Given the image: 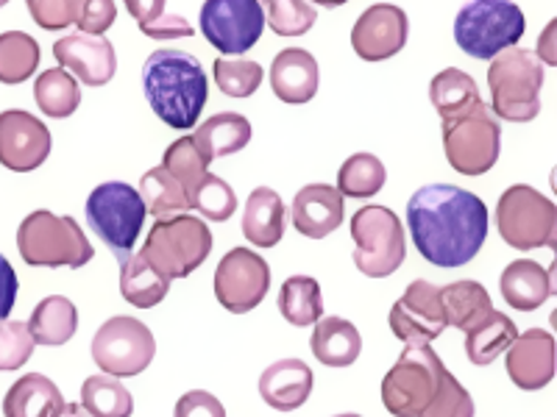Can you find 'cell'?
Listing matches in <instances>:
<instances>
[{"mask_svg": "<svg viewBox=\"0 0 557 417\" xmlns=\"http://www.w3.org/2000/svg\"><path fill=\"white\" fill-rule=\"evenodd\" d=\"M34 345L59 348L67 345L78 331V309L76 304L64 295H51L39 301L32 312V320L26 323Z\"/></svg>", "mask_w": 557, "mask_h": 417, "instance_id": "obj_27", "label": "cell"}, {"mask_svg": "<svg viewBox=\"0 0 557 417\" xmlns=\"http://www.w3.org/2000/svg\"><path fill=\"white\" fill-rule=\"evenodd\" d=\"M209 165H212V162H209V159L198 151L193 134L190 137L176 139V142H173V146L165 151V159H162V167H165V170L171 173L178 184H182L184 195H187V203L193 201V195L198 192V187L207 181Z\"/></svg>", "mask_w": 557, "mask_h": 417, "instance_id": "obj_37", "label": "cell"}, {"mask_svg": "<svg viewBox=\"0 0 557 417\" xmlns=\"http://www.w3.org/2000/svg\"><path fill=\"white\" fill-rule=\"evenodd\" d=\"M126 9L139 23V31L151 39H178L193 37L196 28L178 14H168V7L162 0H126Z\"/></svg>", "mask_w": 557, "mask_h": 417, "instance_id": "obj_40", "label": "cell"}, {"mask_svg": "<svg viewBox=\"0 0 557 417\" xmlns=\"http://www.w3.org/2000/svg\"><path fill=\"white\" fill-rule=\"evenodd\" d=\"M17 251L32 267H78L89 265L96 248L89 245L84 228L73 217H59L53 212H32L17 228Z\"/></svg>", "mask_w": 557, "mask_h": 417, "instance_id": "obj_3", "label": "cell"}, {"mask_svg": "<svg viewBox=\"0 0 557 417\" xmlns=\"http://www.w3.org/2000/svg\"><path fill=\"white\" fill-rule=\"evenodd\" d=\"M39 67V45L26 31L0 34V84H23Z\"/></svg>", "mask_w": 557, "mask_h": 417, "instance_id": "obj_38", "label": "cell"}, {"mask_svg": "<svg viewBox=\"0 0 557 417\" xmlns=\"http://www.w3.org/2000/svg\"><path fill=\"white\" fill-rule=\"evenodd\" d=\"M430 98L435 112L441 114V121L446 117H455V114L469 112V109L480 106V89H476V81L469 76V73H462L457 67H446L441 70L430 84Z\"/></svg>", "mask_w": 557, "mask_h": 417, "instance_id": "obj_32", "label": "cell"}, {"mask_svg": "<svg viewBox=\"0 0 557 417\" xmlns=\"http://www.w3.org/2000/svg\"><path fill=\"white\" fill-rule=\"evenodd\" d=\"M516 337H519L516 323L507 315H502V312L494 309L474 331L466 334V356H469L471 365L485 367L494 359H499L507 348L513 345Z\"/></svg>", "mask_w": 557, "mask_h": 417, "instance_id": "obj_31", "label": "cell"}, {"mask_svg": "<svg viewBox=\"0 0 557 417\" xmlns=\"http://www.w3.org/2000/svg\"><path fill=\"white\" fill-rule=\"evenodd\" d=\"M387 170L374 153H355L348 156L337 173V187L343 198H374L385 187Z\"/></svg>", "mask_w": 557, "mask_h": 417, "instance_id": "obj_35", "label": "cell"}, {"mask_svg": "<svg viewBox=\"0 0 557 417\" xmlns=\"http://www.w3.org/2000/svg\"><path fill=\"white\" fill-rule=\"evenodd\" d=\"M139 198L146 203V212H151L157 220L171 215H184L190 203H187V195H184L182 184L165 170V167H151V170L143 176L139 181Z\"/></svg>", "mask_w": 557, "mask_h": 417, "instance_id": "obj_36", "label": "cell"}, {"mask_svg": "<svg viewBox=\"0 0 557 417\" xmlns=\"http://www.w3.org/2000/svg\"><path fill=\"white\" fill-rule=\"evenodd\" d=\"M173 417H226V409L212 392L190 390L178 399Z\"/></svg>", "mask_w": 557, "mask_h": 417, "instance_id": "obj_47", "label": "cell"}, {"mask_svg": "<svg viewBox=\"0 0 557 417\" xmlns=\"http://www.w3.org/2000/svg\"><path fill=\"white\" fill-rule=\"evenodd\" d=\"M496 228L516 251L557 245V206L539 190L516 184L496 203Z\"/></svg>", "mask_w": 557, "mask_h": 417, "instance_id": "obj_10", "label": "cell"}, {"mask_svg": "<svg viewBox=\"0 0 557 417\" xmlns=\"http://www.w3.org/2000/svg\"><path fill=\"white\" fill-rule=\"evenodd\" d=\"M335 417H362V415H355V412H346V415H335Z\"/></svg>", "mask_w": 557, "mask_h": 417, "instance_id": "obj_52", "label": "cell"}, {"mask_svg": "<svg viewBox=\"0 0 557 417\" xmlns=\"http://www.w3.org/2000/svg\"><path fill=\"white\" fill-rule=\"evenodd\" d=\"M146 203L132 184L103 181L87 198V223L92 235L109 245V251L123 260L134 251L143 223H146Z\"/></svg>", "mask_w": 557, "mask_h": 417, "instance_id": "obj_7", "label": "cell"}, {"mask_svg": "<svg viewBox=\"0 0 557 417\" xmlns=\"http://www.w3.org/2000/svg\"><path fill=\"white\" fill-rule=\"evenodd\" d=\"M243 235L253 248H273L285 237V203L271 187H257L243 212Z\"/></svg>", "mask_w": 557, "mask_h": 417, "instance_id": "obj_24", "label": "cell"}, {"mask_svg": "<svg viewBox=\"0 0 557 417\" xmlns=\"http://www.w3.org/2000/svg\"><path fill=\"white\" fill-rule=\"evenodd\" d=\"M491 87V112L510 123H530L541 112V87H544V64L532 51L510 48L499 53L487 67Z\"/></svg>", "mask_w": 557, "mask_h": 417, "instance_id": "obj_4", "label": "cell"}, {"mask_svg": "<svg viewBox=\"0 0 557 417\" xmlns=\"http://www.w3.org/2000/svg\"><path fill=\"white\" fill-rule=\"evenodd\" d=\"M53 56L64 73H73L87 87H103L117 73V53L112 42L87 34H67L53 45Z\"/></svg>", "mask_w": 557, "mask_h": 417, "instance_id": "obj_18", "label": "cell"}, {"mask_svg": "<svg viewBox=\"0 0 557 417\" xmlns=\"http://www.w3.org/2000/svg\"><path fill=\"white\" fill-rule=\"evenodd\" d=\"M190 208H198L207 220L212 223H226L228 217L235 215L237 208V195L232 190V184L223 181L221 176H212L209 173L207 181L198 187V192L193 195Z\"/></svg>", "mask_w": 557, "mask_h": 417, "instance_id": "obj_42", "label": "cell"}, {"mask_svg": "<svg viewBox=\"0 0 557 417\" xmlns=\"http://www.w3.org/2000/svg\"><path fill=\"white\" fill-rule=\"evenodd\" d=\"M441 301H444L446 326L466 331V334L474 331L494 312L491 295L480 281H455V285L441 287Z\"/></svg>", "mask_w": 557, "mask_h": 417, "instance_id": "obj_29", "label": "cell"}, {"mask_svg": "<svg viewBox=\"0 0 557 417\" xmlns=\"http://www.w3.org/2000/svg\"><path fill=\"white\" fill-rule=\"evenodd\" d=\"M198 151L209 159V162H215V159L232 156V153L243 151V148L251 142V123L237 112H221L212 114L209 121L201 123L196 134Z\"/></svg>", "mask_w": 557, "mask_h": 417, "instance_id": "obj_28", "label": "cell"}, {"mask_svg": "<svg viewBox=\"0 0 557 417\" xmlns=\"http://www.w3.org/2000/svg\"><path fill=\"white\" fill-rule=\"evenodd\" d=\"M507 376L519 390H544L555 379V337L544 329H530L505 351Z\"/></svg>", "mask_w": 557, "mask_h": 417, "instance_id": "obj_19", "label": "cell"}, {"mask_svg": "<svg viewBox=\"0 0 557 417\" xmlns=\"http://www.w3.org/2000/svg\"><path fill=\"white\" fill-rule=\"evenodd\" d=\"M312 356L326 367L355 365L362 354V337L355 323L343 317H321L310 337Z\"/></svg>", "mask_w": 557, "mask_h": 417, "instance_id": "obj_25", "label": "cell"}, {"mask_svg": "<svg viewBox=\"0 0 557 417\" xmlns=\"http://www.w3.org/2000/svg\"><path fill=\"white\" fill-rule=\"evenodd\" d=\"M391 331L405 342V348L430 345L446 331V312L441 301V287L418 278L391 309Z\"/></svg>", "mask_w": 557, "mask_h": 417, "instance_id": "obj_15", "label": "cell"}, {"mask_svg": "<svg viewBox=\"0 0 557 417\" xmlns=\"http://www.w3.org/2000/svg\"><path fill=\"white\" fill-rule=\"evenodd\" d=\"M143 92L159 121L176 131H187L207 106L209 87L201 59L173 48L153 51L143 67Z\"/></svg>", "mask_w": 557, "mask_h": 417, "instance_id": "obj_2", "label": "cell"}, {"mask_svg": "<svg viewBox=\"0 0 557 417\" xmlns=\"http://www.w3.org/2000/svg\"><path fill=\"white\" fill-rule=\"evenodd\" d=\"M343 215H346V203L332 184H307L305 190H298V195L293 198V226L298 235L310 240H323L337 231Z\"/></svg>", "mask_w": 557, "mask_h": 417, "instance_id": "obj_20", "label": "cell"}, {"mask_svg": "<svg viewBox=\"0 0 557 417\" xmlns=\"http://www.w3.org/2000/svg\"><path fill=\"white\" fill-rule=\"evenodd\" d=\"M212 73L221 92L228 98H251L265 78L260 64L248 59H215Z\"/></svg>", "mask_w": 557, "mask_h": 417, "instance_id": "obj_41", "label": "cell"}, {"mask_svg": "<svg viewBox=\"0 0 557 417\" xmlns=\"http://www.w3.org/2000/svg\"><path fill=\"white\" fill-rule=\"evenodd\" d=\"M278 312L296 329L318 323L323 315L321 285L312 276H290L278 290Z\"/></svg>", "mask_w": 557, "mask_h": 417, "instance_id": "obj_33", "label": "cell"}, {"mask_svg": "<svg viewBox=\"0 0 557 417\" xmlns=\"http://www.w3.org/2000/svg\"><path fill=\"white\" fill-rule=\"evenodd\" d=\"M82 0H28V14L45 31H59V28L76 26L82 17Z\"/></svg>", "mask_w": 557, "mask_h": 417, "instance_id": "obj_46", "label": "cell"}, {"mask_svg": "<svg viewBox=\"0 0 557 417\" xmlns=\"http://www.w3.org/2000/svg\"><path fill=\"white\" fill-rule=\"evenodd\" d=\"M143 260L168 281L196 273L212 253V231L193 215L162 217L151 226L146 245L139 248Z\"/></svg>", "mask_w": 557, "mask_h": 417, "instance_id": "obj_5", "label": "cell"}, {"mask_svg": "<svg viewBox=\"0 0 557 417\" xmlns=\"http://www.w3.org/2000/svg\"><path fill=\"white\" fill-rule=\"evenodd\" d=\"M421 417H474V399L444 367L435 399H432V404L426 406Z\"/></svg>", "mask_w": 557, "mask_h": 417, "instance_id": "obj_44", "label": "cell"}, {"mask_svg": "<svg viewBox=\"0 0 557 417\" xmlns=\"http://www.w3.org/2000/svg\"><path fill=\"white\" fill-rule=\"evenodd\" d=\"M312 387H315L312 367L296 356L273 362L260 376L262 401L276 412H293L305 406L312 395Z\"/></svg>", "mask_w": 557, "mask_h": 417, "instance_id": "obj_21", "label": "cell"}, {"mask_svg": "<svg viewBox=\"0 0 557 417\" xmlns=\"http://www.w3.org/2000/svg\"><path fill=\"white\" fill-rule=\"evenodd\" d=\"M441 131H444L446 159L451 170L460 176H485L496 165L502 151V126L487 103L446 117Z\"/></svg>", "mask_w": 557, "mask_h": 417, "instance_id": "obj_8", "label": "cell"}, {"mask_svg": "<svg viewBox=\"0 0 557 417\" xmlns=\"http://www.w3.org/2000/svg\"><path fill=\"white\" fill-rule=\"evenodd\" d=\"M271 287V267L251 248H232L218 262L215 298L232 315H246L265 301Z\"/></svg>", "mask_w": 557, "mask_h": 417, "instance_id": "obj_14", "label": "cell"}, {"mask_svg": "<svg viewBox=\"0 0 557 417\" xmlns=\"http://www.w3.org/2000/svg\"><path fill=\"white\" fill-rule=\"evenodd\" d=\"M51 131L23 109L0 112V165L14 173H32L51 156Z\"/></svg>", "mask_w": 557, "mask_h": 417, "instance_id": "obj_16", "label": "cell"}, {"mask_svg": "<svg viewBox=\"0 0 557 417\" xmlns=\"http://www.w3.org/2000/svg\"><path fill=\"white\" fill-rule=\"evenodd\" d=\"M557 20H549V26H546V31L541 34L539 39V48H535V59H539L541 64H546V67H555L557 64Z\"/></svg>", "mask_w": 557, "mask_h": 417, "instance_id": "obj_50", "label": "cell"}, {"mask_svg": "<svg viewBox=\"0 0 557 417\" xmlns=\"http://www.w3.org/2000/svg\"><path fill=\"white\" fill-rule=\"evenodd\" d=\"M355 265L368 278H387L407 260L405 226L387 206H362L351 217Z\"/></svg>", "mask_w": 557, "mask_h": 417, "instance_id": "obj_9", "label": "cell"}, {"mask_svg": "<svg viewBox=\"0 0 557 417\" xmlns=\"http://www.w3.org/2000/svg\"><path fill=\"white\" fill-rule=\"evenodd\" d=\"M315 9L305 0H273L268 3V23L278 37H301L315 26Z\"/></svg>", "mask_w": 557, "mask_h": 417, "instance_id": "obj_43", "label": "cell"}, {"mask_svg": "<svg viewBox=\"0 0 557 417\" xmlns=\"http://www.w3.org/2000/svg\"><path fill=\"white\" fill-rule=\"evenodd\" d=\"M78 404L92 417H132V392L112 376H89L82 384Z\"/></svg>", "mask_w": 557, "mask_h": 417, "instance_id": "obj_39", "label": "cell"}, {"mask_svg": "<svg viewBox=\"0 0 557 417\" xmlns=\"http://www.w3.org/2000/svg\"><path fill=\"white\" fill-rule=\"evenodd\" d=\"M117 262H121V292L128 304L137 306V309H153V306L165 301L171 281L165 276H159L143 260V253H128V256Z\"/></svg>", "mask_w": 557, "mask_h": 417, "instance_id": "obj_30", "label": "cell"}, {"mask_svg": "<svg viewBox=\"0 0 557 417\" xmlns=\"http://www.w3.org/2000/svg\"><path fill=\"white\" fill-rule=\"evenodd\" d=\"M201 34L223 56H240L260 42L265 31V7L257 0H209L203 3Z\"/></svg>", "mask_w": 557, "mask_h": 417, "instance_id": "obj_13", "label": "cell"}, {"mask_svg": "<svg viewBox=\"0 0 557 417\" xmlns=\"http://www.w3.org/2000/svg\"><path fill=\"white\" fill-rule=\"evenodd\" d=\"M407 228L430 265L455 270L469 265L487 240V206L455 184H430L407 201Z\"/></svg>", "mask_w": 557, "mask_h": 417, "instance_id": "obj_1", "label": "cell"}, {"mask_svg": "<svg viewBox=\"0 0 557 417\" xmlns=\"http://www.w3.org/2000/svg\"><path fill=\"white\" fill-rule=\"evenodd\" d=\"M34 354L28 326L20 320H0V370H20Z\"/></svg>", "mask_w": 557, "mask_h": 417, "instance_id": "obj_45", "label": "cell"}, {"mask_svg": "<svg viewBox=\"0 0 557 417\" xmlns=\"http://www.w3.org/2000/svg\"><path fill=\"white\" fill-rule=\"evenodd\" d=\"M17 273H14L12 262L0 253V320H9L14 309V301H17Z\"/></svg>", "mask_w": 557, "mask_h": 417, "instance_id": "obj_49", "label": "cell"}, {"mask_svg": "<svg viewBox=\"0 0 557 417\" xmlns=\"http://www.w3.org/2000/svg\"><path fill=\"white\" fill-rule=\"evenodd\" d=\"M117 17V7L109 3V0H96V3H84L82 17H78L76 26L82 28V34L87 37H103V31H109Z\"/></svg>", "mask_w": 557, "mask_h": 417, "instance_id": "obj_48", "label": "cell"}, {"mask_svg": "<svg viewBox=\"0 0 557 417\" xmlns=\"http://www.w3.org/2000/svg\"><path fill=\"white\" fill-rule=\"evenodd\" d=\"M555 267V262H552ZM532 260H516L505 267L499 278L502 298L516 312H535L555 295V273Z\"/></svg>", "mask_w": 557, "mask_h": 417, "instance_id": "obj_22", "label": "cell"}, {"mask_svg": "<svg viewBox=\"0 0 557 417\" xmlns=\"http://www.w3.org/2000/svg\"><path fill=\"white\" fill-rule=\"evenodd\" d=\"M444 362L430 345L405 348L382 379V404L393 417H421L437 392Z\"/></svg>", "mask_w": 557, "mask_h": 417, "instance_id": "obj_11", "label": "cell"}, {"mask_svg": "<svg viewBox=\"0 0 557 417\" xmlns=\"http://www.w3.org/2000/svg\"><path fill=\"white\" fill-rule=\"evenodd\" d=\"M153 356H157V340L137 317H112L92 337V359L112 379H132L143 374Z\"/></svg>", "mask_w": 557, "mask_h": 417, "instance_id": "obj_12", "label": "cell"}, {"mask_svg": "<svg viewBox=\"0 0 557 417\" xmlns=\"http://www.w3.org/2000/svg\"><path fill=\"white\" fill-rule=\"evenodd\" d=\"M34 101H37L39 112L62 121V117H70L78 109L82 89H78V81L70 73H64L62 67H53L45 70L37 84H34Z\"/></svg>", "mask_w": 557, "mask_h": 417, "instance_id": "obj_34", "label": "cell"}, {"mask_svg": "<svg viewBox=\"0 0 557 417\" xmlns=\"http://www.w3.org/2000/svg\"><path fill=\"white\" fill-rule=\"evenodd\" d=\"M407 34H410V23H407L405 9L393 3H376L357 17L351 28V48L366 62H385L405 48Z\"/></svg>", "mask_w": 557, "mask_h": 417, "instance_id": "obj_17", "label": "cell"}, {"mask_svg": "<svg viewBox=\"0 0 557 417\" xmlns=\"http://www.w3.org/2000/svg\"><path fill=\"white\" fill-rule=\"evenodd\" d=\"M62 406V392L48 376L26 374L9 387L3 399V417H57Z\"/></svg>", "mask_w": 557, "mask_h": 417, "instance_id": "obj_26", "label": "cell"}, {"mask_svg": "<svg viewBox=\"0 0 557 417\" xmlns=\"http://www.w3.org/2000/svg\"><path fill=\"white\" fill-rule=\"evenodd\" d=\"M318 81V62L305 48H287L278 53L271 64V87L278 101L285 103H307L315 98Z\"/></svg>", "mask_w": 557, "mask_h": 417, "instance_id": "obj_23", "label": "cell"}, {"mask_svg": "<svg viewBox=\"0 0 557 417\" xmlns=\"http://www.w3.org/2000/svg\"><path fill=\"white\" fill-rule=\"evenodd\" d=\"M524 37V12L507 0H476L455 17V42L480 62H494Z\"/></svg>", "mask_w": 557, "mask_h": 417, "instance_id": "obj_6", "label": "cell"}, {"mask_svg": "<svg viewBox=\"0 0 557 417\" xmlns=\"http://www.w3.org/2000/svg\"><path fill=\"white\" fill-rule=\"evenodd\" d=\"M57 417H92L82 404H64L62 412Z\"/></svg>", "mask_w": 557, "mask_h": 417, "instance_id": "obj_51", "label": "cell"}]
</instances>
